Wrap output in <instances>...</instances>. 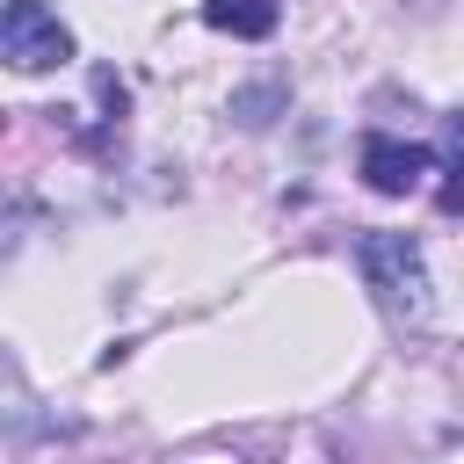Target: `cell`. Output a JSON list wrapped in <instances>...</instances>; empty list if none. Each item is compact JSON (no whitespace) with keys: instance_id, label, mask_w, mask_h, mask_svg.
I'll return each mask as SVG.
<instances>
[{"instance_id":"6da1fadb","label":"cell","mask_w":464,"mask_h":464,"mask_svg":"<svg viewBox=\"0 0 464 464\" xmlns=\"http://www.w3.org/2000/svg\"><path fill=\"white\" fill-rule=\"evenodd\" d=\"M355 261H362L370 297H377L392 319H428V254H420L413 232H370V239L355 246Z\"/></svg>"},{"instance_id":"7a4b0ae2","label":"cell","mask_w":464,"mask_h":464,"mask_svg":"<svg viewBox=\"0 0 464 464\" xmlns=\"http://www.w3.org/2000/svg\"><path fill=\"white\" fill-rule=\"evenodd\" d=\"M0 51L14 72H58L72 58V29L44 7V0H7L0 14Z\"/></svg>"},{"instance_id":"3957f363","label":"cell","mask_w":464,"mask_h":464,"mask_svg":"<svg viewBox=\"0 0 464 464\" xmlns=\"http://www.w3.org/2000/svg\"><path fill=\"white\" fill-rule=\"evenodd\" d=\"M428 174H435V152L428 145H399V138H370L362 145V181L377 196H413Z\"/></svg>"},{"instance_id":"277c9868","label":"cell","mask_w":464,"mask_h":464,"mask_svg":"<svg viewBox=\"0 0 464 464\" xmlns=\"http://www.w3.org/2000/svg\"><path fill=\"white\" fill-rule=\"evenodd\" d=\"M203 22L225 29V36H268L276 29V0H203Z\"/></svg>"},{"instance_id":"5b68a950","label":"cell","mask_w":464,"mask_h":464,"mask_svg":"<svg viewBox=\"0 0 464 464\" xmlns=\"http://www.w3.org/2000/svg\"><path fill=\"white\" fill-rule=\"evenodd\" d=\"M413 7H428V14H435V7H450V0H413Z\"/></svg>"}]
</instances>
